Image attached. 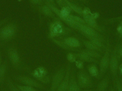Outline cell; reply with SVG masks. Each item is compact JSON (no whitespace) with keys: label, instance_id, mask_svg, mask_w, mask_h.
<instances>
[{"label":"cell","instance_id":"39","mask_svg":"<svg viewBox=\"0 0 122 91\" xmlns=\"http://www.w3.org/2000/svg\"><path fill=\"white\" fill-rule=\"evenodd\" d=\"M93 91L91 89H85V90H84V91Z\"/></svg>","mask_w":122,"mask_h":91},{"label":"cell","instance_id":"8","mask_svg":"<svg viewBox=\"0 0 122 91\" xmlns=\"http://www.w3.org/2000/svg\"><path fill=\"white\" fill-rule=\"evenodd\" d=\"M8 55L13 66L15 68H20L21 60L17 50L12 47L9 48L8 51Z\"/></svg>","mask_w":122,"mask_h":91},{"label":"cell","instance_id":"16","mask_svg":"<svg viewBox=\"0 0 122 91\" xmlns=\"http://www.w3.org/2000/svg\"><path fill=\"white\" fill-rule=\"evenodd\" d=\"M77 59H79L84 62H87L89 63H98L99 61L97 59L92 58L87 54L82 53V52H77L75 53Z\"/></svg>","mask_w":122,"mask_h":91},{"label":"cell","instance_id":"31","mask_svg":"<svg viewBox=\"0 0 122 91\" xmlns=\"http://www.w3.org/2000/svg\"><path fill=\"white\" fill-rule=\"evenodd\" d=\"M45 3L49 4L52 5L56 6L55 0H43Z\"/></svg>","mask_w":122,"mask_h":91},{"label":"cell","instance_id":"44","mask_svg":"<svg viewBox=\"0 0 122 91\" xmlns=\"http://www.w3.org/2000/svg\"></svg>","mask_w":122,"mask_h":91},{"label":"cell","instance_id":"27","mask_svg":"<svg viewBox=\"0 0 122 91\" xmlns=\"http://www.w3.org/2000/svg\"><path fill=\"white\" fill-rule=\"evenodd\" d=\"M66 58L69 63H75L77 59L75 53L74 52H70L68 53L66 56Z\"/></svg>","mask_w":122,"mask_h":91},{"label":"cell","instance_id":"26","mask_svg":"<svg viewBox=\"0 0 122 91\" xmlns=\"http://www.w3.org/2000/svg\"><path fill=\"white\" fill-rule=\"evenodd\" d=\"M16 86L21 91H39L36 88L29 86H21V85L16 84Z\"/></svg>","mask_w":122,"mask_h":91},{"label":"cell","instance_id":"5","mask_svg":"<svg viewBox=\"0 0 122 91\" xmlns=\"http://www.w3.org/2000/svg\"><path fill=\"white\" fill-rule=\"evenodd\" d=\"M110 47L109 42H108L105 48L104 54L101 58L99 63V78H102L107 72L109 67L110 60Z\"/></svg>","mask_w":122,"mask_h":91},{"label":"cell","instance_id":"36","mask_svg":"<svg viewBox=\"0 0 122 91\" xmlns=\"http://www.w3.org/2000/svg\"><path fill=\"white\" fill-rule=\"evenodd\" d=\"M77 0L85 4L87 3L88 2V0Z\"/></svg>","mask_w":122,"mask_h":91},{"label":"cell","instance_id":"40","mask_svg":"<svg viewBox=\"0 0 122 91\" xmlns=\"http://www.w3.org/2000/svg\"><path fill=\"white\" fill-rule=\"evenodd\" d=\"M120 35H121V36H122V34H120Z\"/></svg>","mask_w":122,"mask_h":91},{"label":"cell","instance_id":"32","mask_svg":"<svg viewBox=\"0 0 122 91\" xmlns=\"http://www.w3.org/2000/svg\"><path fill=\"white\" fill-rule=\"evenodd\" d=\"M117 53L119 58H120L122 59V46L117 48Z\"/></svg>","mask_w":122,"mask_h":91},{"label":"cell","instance_id":"30","mask_svg":"<svg viewBox=\"0 0 122 91\" xmlns=\"http://www.w3.org/2000/svg\"><path fill=\"white\" fill-rule=\"evenodd\" d=\"M29 1L33 5L37 6L41 5L44 2L43 0H29Z\"/></svg>","mask_w":122,"mask_h":91},{"label":"cell","instance_id":"28","mask_svg":"<svg viewBox=\"0 0 122 91\" xmlns=\"http://www.w3.org/2000/svg\"><path fill=\"white\" fill-rule=\"evenodd\" d=\"M84 62L79 59H77L76 61L75 62V66L79 70H82L84 69Z\"/></svg>","mask_w":122,"mask_h":91},{"label":"cell","instance_id":"6","mask_svg":"<svg viewBox=\"0 0 122 91\" xmlns=\"http://www.w3.org/2000/svg\"><path fill=\"white\" fill-rule=\"evenodd\" d=\"M15 78L16 81L25 86H32L38 89H46V87L43 84L33 78L27 76L19 75L15 77Z\"/></svg>","mask_w":122,"mask_h":91},{"label":"cell","instance_id":"4","mask_svg":"<svg viewBox=\"0 0 122 91\" xmlns=\"http://www.w3.org/2000/svg\"><path fill=\"white\" fill-rule=\"evenodd\" d=\"M33 78L42 84H49L51 81L48 70L43 66H39L35 69L31 73Z\"/></svg>","mask_w":122,"mask_h":91},{"label":"cell","instance_id":"15","mask_svg":"<svg viewBox=\"0 0 122 91\" xmlns=\"http://www.w3.org/2000/svg\"><path fill=\"white\" fill-rule=\"evenodd\" d=\"M63 7H68L70 8L73 12H75L79 15H82L83 9H82L81 7L77 5L76 4L71 2L67 0H63Z\"/></svg>","mask_w":122,"mask_h":91},{"label":"cell","instance_id":"12","mask_svg":"<svg viewBox=\"0 0 122 91\" xmlns=\"http://www.w3.org/2000/svg\"><path fill=\"white\" fill-rule=\"evenodd\" d=\"M76 77V74L74 68H71L69 82L67 91H80Z\"/></svg>","mask_w":122,"mask_h":91},{"label":"cell","instance_id":"7","mask_svg":"<svg viewBox=\"0 0 122 91\" xmlns=\"http://www.w3.org/2000/svg\"><path fill=\"white\" fill-rule=\"evenodd\" d=\"M66 67H62L56 72L51 79L50 91H56L65 76Z\"/></svg>","mask_w":122,"mask_h":91},{"label":"cell","instance_id":"25","mask_svg":"<svg viewBox=\"0 0 122 91\" xmlns=\"http://www.w3.org/2000/svg\"><path fill=\"white\" fill-rule=\"evenodd\" d=\"M91 43H92L94 45H95L97 46L99 48H100L104 49L106 48V46L105 45L104 43L102 41H100L99 39L97 38H92V39H90L89 40Z\"/></svg>","mask_w":122,"mask_h":91},{"label":"cell","instance_id":"41","mask_svg":"<svg viewBox=\"0 0 122 91\" xmlns=\"http://www.w3.org/2000/svg\"><path fill=\"white\" fill-rule=\"evenodd\" d=\"M1 23H0V25H1Z\"/></svg>","mask_w":122,"mask_h":91},{"label":"cell","instance_id":"18","mask_svg":"<svg viewBox=\"0 0 122 91\" xmlns=\"http://www.w3.org/2000/svg\"><path fill=\"white\" fill-rule=\"evenodd\" d=\"M87 70L89 74L92 77L99 79V70L95 63H92L87 65Z\"/></svg>","mask_w":122,"mask_h":91},{"label":"cell","instance_id":"22","mask_svg":"<svg viewBox=\"0 0 122 91\" xmlns=\"http://www.w3.org/2000/svg\"><path fill=\"white\" fill-rule=\"evenodd\" d=\"M7 67L8 63L6 61H4L0 67V85L3 84L4 82L7 72Z\"/></svg>","mask_w":122,"mask_h":91},{"label":"cell","instance_id":"20","mask_svg":"<svg viewBox=\"0 0 122 91\" xmlns=\"http://www.w3.org/2000/svg\"><path fill=\"white\" fill-rule=\"evenodd\" d=\"M51 40L56 45H57L59 47L66 51H69L71 52H78L79 50V48H72L69 47L66 45V44H65L60 39L54 38V39H51Z\"/></svg>","mask_w":122,"mask_h":91},{"label":"cell","instance_id":"24","mask_svg":"<svg viewBox=\"0 0 122 91\" xmlns=\"http://www.w3.org/2000/svg\"><path fill=\"white\" fill-rule=\"evenodd\" d=\"M6 84L10 91H21L16 86V85H14L10 77H8Z\"/></svg>","mask_w":122,"mask_h":91},{"label":"cell","instance_id":"19","mask_svg":"<svg viewBox=\"0 0 122 91\" xmlns=\"http://www.w3.org/2000/svg\"><path fill=\"white\" fill-rule=\"evenodd\" d=\"M109 76H107L105 77L97 84L96 91H106L109 86Z\"/></svg>","mask_w":122,"mask_h":91},{"label":"cell","instance_id":"33","mask_svg":"<svg viewBox=\"0 0 122 91\" xmlns=\"http://www.w3.org/2000/svg\"><path fill=\"white\" fill-rule=\"evenodd\" d=\"M91 15L92 16V17L94 19H96L97 18H98L99 16V14L97 13H94L93 14H91Z\"/></svg>","mask_w":122,"mask_h":91},{"label":"cell","instance_id":"21","mask_svg":"<svg viewBox=\"0 0 122 91\" xmlns=\"http://www.w3.org/2000/svg\"><path fill=\"white\" fill-rule=\"evenodd\" d=\"M78 52H82L87 54L92 58L98 59L102 58V56L99 52L93 50H89L87 49H79Z\"/></svg>","mask_w":122,"mask_h":91},{"label":"cell","instance_id":"23","mask_svg":"<svg viewBox=\"0 0 122 91\" xmlns=\"http://www.w3.org/2000/svg\"><path fill=\"white\" fill-rule=\"evenodd\" d=\"M82 42L86 49L98 52H102L103 51V49L95 46L89 40H82Z\"/></svg>","mask_w":122,"mask_h":91},{"label":"cell","instance_id":"17","mask_svg":"<svg viewBox=\"0 0 122 91\" xmlns=\"http://www.w3.org/2000/svg\"><path fill=\"white\" fill-rule=\"evenodd\" d=\"M39 6V10L43 15L46 17H48L53 19L56 18L55 14L53 12L52 10L48 6L45 4L44 5H42Z\"/></svg>","mask_w":122,"mask_h":91},{"label":"cell","instance_id":"29","mask_svg":"<svg viewBox=\"0 0 122 91\" xmlns=\"http://www.w3.org/2000/svg\"><path fill=\"white\" fill-rule=\"evenodd\" d=\"M116 88L117 91H122V80L117 79L116 81Z\"/></svg>","mask_w":122,"mask_h":91},{"label":"cell","instance_id":"37","mask_svg":"<svg viewBox=\"0 0 122 91\" xmlns=\"http://www.w3.org/2000/svg\"><path fill=\"white\" fill-rule=\"evenodd\" d=\"M2 64V56H1V53L0 52V67Z\"/></svg>","mask_w":122,"mask_h":91},{"label":"cell","instance_id":"42","mask_svg":"<svg viewBox=\"0 0 122 91\" xmlns=\"http://www.w3.org/2000/svg\"></svg>","mask_w":122,"mask_h":91},{"label":"cell","instance_id":"43","mask_svg":"<svg viewBox=\"0 0 122 91\" xmlns=\"http://www.w3.org/2000/svg\"></svg>","mask_w":122,"mask_h":91},{"label":"cell","instance_id":"14","mask_svg":"<svg viewBox=\"0 0 122 91\" xmlns=\"http://www.w3.org/2000/svg\"><path fill=\"white\" fill-rule=\"evenodd\" d=\"M65 44L69 47L74 48H79L81 46V43L79 40L73 37H67L59 39Z\"/></svg>","mask_w":122,"mask_h":91},{"label":"cell","instance_id":"13","mask_svg":"<svg viewBox=\"0 0 122 91\" xmlns=\"http://www.w3.org/2000/svg\"><path fill=\"white\" fill-rule=\"evenodd\" d=\"M82 16L83 19L87 25L97 31H100L102 30V28L97 24L95 19L93 18L90 14H84L82 15Z\"/></svg>","mask_w":122,"mask_h":91},{"label":"cell","instance_id":"9","mask_svg":"<svg viewBox=\"0 0 122 91\" xmlns=\"http://www.w3.org/2000/svg\"><path fill=\"white\" fill-rule=\"evenodd\" d=\"M16 28L12 25H8L0 31V40H8L11 39L16 33Z\"/></svg>","mask_w":122,"mask_h":91},{"label":"cell","instance_id":"3","mask_svg":"<svg viewBox=\"0 0 122 91\" xmlns=\"http://www.w3.org/2000/svg\"><path fill=\"white\" fill-rule=\"evenodd\" d=\"M77 81L80 88L90 89L94 86L92 77L84 69L79 70L76 74Z\"/></svg>","mask_w":122,"mask_h":91},{"label":"cell","instance_id":"10","mask_svg":"<svg viewBox=\"0 0 122 91\" xmlns=\"http://www.w3.org/2000/svg\"><path fill=\"white\" fill-rule=\"evenodd\" d=\"M119 57L117 53V48L113 51L110 56L109 67L112 76L115 77L117 74L119 68Z\"/></svg>","mask_w":122,"mask_h":91},{"label":"cell","instance_id":"1","mask_svg":"<svg viewBox=\"0 0 122 91\" xmlns=\"http://www.w3.org/2000/svg\"><path fill=\"white\" fill-rule=\"evenodd\" d=\"M64 22L58 18L54 19L49 26L48 38L51 40L66 36L71 33L72 29L65 25Z\"/></svg>","mask_w":122,"mask_h":91},{"label":"cell","instance_id":"35","mask_svg":"<svg viewBox=\"0 0 122 91\" xmlns=\"http://www.w3.org/2000/svg\"><path fill=\"white\" fill-rule=\"evenodd\" d=\"M117 31L120 34L122 33V26H119L117 29Z\"/></svg>","mask_w":122,"mask_h":91},{"label":"cell","instance_id":"11","mask_svg":"<svg viewBox=\"0 0 122 91\" xmlns=\"http://www.w3.org/2000/svg\"><path fill=\"white\" fill-rule=\"evenodd\" d=\"M71 68V67L70 64H68L66 67V71L65 76L56 91H67L69 82Z\"/></svg>","mask_w":122,"mask_h":91},{"label":"cell","instance_id":"38","mask_svg":"<svg viewBox=\"0 0 122 91\" xmlns=\"http://www.w3.org/2000/svg\"><path fill=\"white\" fill-rule=\"evenodd\" d=\"M67 0L69 1H71V2H73V3H76L77 2V0Z\"/></svg>","mask_w":122,"mask_h":91},{"label":"cell","instance_id":"2","mask_svg":"<svg viewBox=\"0 0 122 91\" xmlns=\"http://www.w3.org/2000/svg\"><path fill=\"white\" fill-rule=\"evenodd\" d=\"M77 24L76 30L79 31L88 40L92 38H97L103 43L104 42V39L103 36L99 34L97 30L89 26L86 24L78 23Z\"/></svg>","mask_w":122,"mask_h":91},{"label":"cell","instance_id":"34","mask_svg":"<svg viewBox=\"0 0 122 91\" xmlns=\"http://www.w3.org/2000/svg\"><path fill=\"white\" fill-rule=\"evenodd\" d=\"M118 70H119L120 74L122 75V63L119 66Z\"/></svg>","mask_w":122,"mask_h":91}]
</instances>
